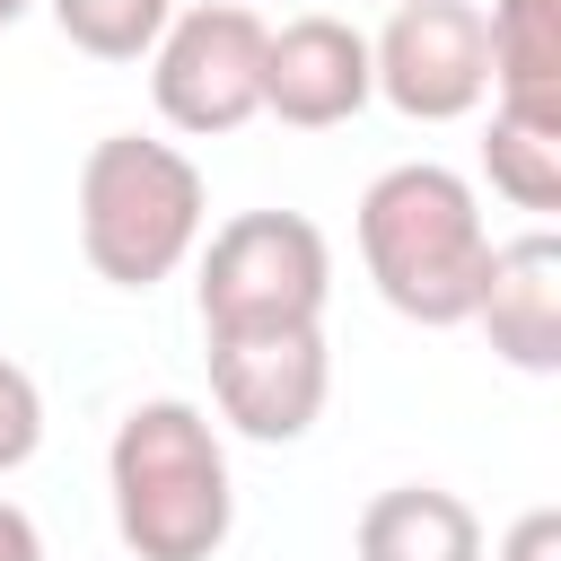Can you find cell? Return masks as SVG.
<instances>
[{"label": "cell", "mask_w": 561, "mask_h": 561, "mask_svg": "<svg viewBox=\"0 0 561 561\" xmlns=\"http://www.w3.org/2000/svg\"><path fill=\"white\" fill-rule=\"evenodd\" d=\"M105 491H114V535L131 561H219V543L237 526L228 447H219L210 412L184 394H149L114 421Z\"/></svg>", "instance_id": "1"}, {"label": "cell", "mask_w": 561, "mask_h": 561, "mask_svg": "<svg viewBox=\"0 0 561 561\" xmlns=\"http://www.w3.org/2000/svg\"><path fill=\"white\" fill-rule=\"evenodd\" d=\"M482 254H491V228H482V202L456 167L403 158L359 193V263L403 324H430V333L465 324Z\"/></svg>", "instance_id": "2"}, {"label": "cell", "mask_w": 561, "mask_h": 561, "mask_svg": "<svg viewBox=\"0 0 561 561\" xmlns=\"http://www.w3.org/2000/svg\"><path fill=\"white\" fill-rule=\"evenodd\" d=\"M202 219H210V193L175 140L105 131L79 158V254L96 280H114V289L175 280L202 245Z\"/></svg>", "instance_id": "3"}, {"label": "cell", "mask_w": 561, "mask_h": 561, "mask_svg": "<svg viewBox=\"0 0 561 561\" xmlns=\"http://www.w3.org/2000/svg\"><path fill=\"white\" fill-rule=\"evenodd\" d=\"M324 298H333V245L307 210H237L228 228H210L193 280L202 342L324 324Z\"/></svg>", "instance_id": "4"}, {"label": "cell", "mask_w": 561, "mask_h": 561, "mask_svg": "<svg viewBox=\"0 0 561 561\" xmlns=\"http://www.w3.org/2000/svg\"><path fill=\"white\" fill-rule=\"evenodd\" d=\"M263 18L245 0H202L184 18H167V35L149 44V96L158 123L184 140H228L263 114Z\"/></svg>", "instance_id": "5"}, {"label": "cell", "mask_w": 561, "mask_h": 561, "mask_svg": "<svg viewBox=\"0 0 561 561\" xmlns=\"http://www.w3.org/2000/svg\"><path fill=\"white\" fill-rule=\"evenodd\" d=\"M368 79L403 123H465L491 96V35L473 0H394L368 35Z\"/></svg>", "instance_id": "6"}, {"label": "cell", "mask_w": 561, "mask_h": 561, "mask_svg": "<svg viewBox=\"0 0 561 561\" xmlns=\"http://www.w3.org/2000/svg\"><path fill=\"white\" fill-rule=\"evenodd\" d=\"M210 394H219V421L254 447H289L324 421V394H333V359H324V324H298V333H228L210 342Z\"/></svg>", "instance_id": "7"}, {"label": "cell", "mask_w": 561, "mask_h": 561, "mask_svg": "<svg viewBox=\"0 0 561 561\" xmlns=\"http://www.w3.org/2000/svg\"><path fill=\"white\" fill-rule=\"evenodd\" d=\"M377 96L368 79V35L351 18H289L280 35H263V114L289 131H333Z\"/></svg>", "instance_id": "8"}, {"label": "cell", "mask_w": 561, "mask_h": 561, "mask_svg": "<svg viewBox=\"0 0 561 561\" xmlns=\"http://www.w3.org/2000/svg\"><path fill=\"white\" fill-rule=\"evenodd\" d=\"M465 324H482L508 368L561 377V237L552 228H526V237L491 245Z\"/></svg>", "instance_id": "9"}, {"label": "cell", "mask_w": 561, "mask_h": 561, "mask_svg": "<svg viewBox=\"0 0 561 561\" xmlns=\"http://www.w3.org/2000/svg\"><path fill=\"white\" fill-rule=\"evenodd\" d=\"M359 561H482V517L447 482H394L351 526Z\"/></svg>", "instance_id": "10"}, {"label": "cell", "mask_w": 561, "mask_h": 561, "mask_svg": "<svg viewBox=\"0 0 561 561\" xmlns=\"http://www.w3.org/2000/svg\"><path fill=\"white\" fill-rule=\"evenodd\" d=\"M491 105L561 123V0H491Z\"/></svg>", "instance_id": "11"}, {"label": "cell", "mask_w": 561, "mask_h": 561, "mask_svg": "<svg viewBox=\"0 0 561 561\" xmlns=\"http://www.w3.org/2000/svg\"><path fill=\"white\" fill-rule=\"evenodd\" d=\"M482 175L500 202L517 210H561V123H535V114H508L491 105V131H482Z\"/></svg>", "instance_id": "12"}, {"label": "cell", "mask_w": 561, "mask_h": 561, "mask_svg": "<svg viewBox=\"0 0 561 561\" xmlns=\"http://www.w3.org/2000/svg\"><path fill=\"white\" fill-rule=\"evenodd\" d=\"M44 9H53L61 44L88 61H140L175 18V0H44Z\"/></svg>", "instance_id": "13"}, {"label": "cell", "mask_w": 561, "mask_h": 561, "mask_svg": "<svg viewBox=\"0 0 561 561\" xmlns=\"http://www.w3.org/2000/svg\"><path fill=\"white\" fill-rule=\"evenodd\" d=\"M35 447H44V386L18 359H0V473H18Z\"/></svg>", "instance_id": "14"}, {"label": "cell", "mask_w": 561, "mask_h": 561, "mask_svg": "<svg viewBox=\"0 0 561 561\" xmlns=\"http://www.w3.org/2000/svg\"><path fill=\"white\" fill-rule=\"evenodd\" d=\"M500 561H561V508H526L500 535Z\"/></svg>", "instance_id": "15"}, {"label": "cell", "mask_w": 561, "mask_h": 561, "mask_svg": "<svg viewBox=\"0 0 561 561\" xmlns=\"http://www.w3.org/2000/svg\"><path fill=\"white\" fill-rule=\"evenodd\" d=\"M0 561H44V535L18 500H0Z\"/></svg>", "instance_id": "16"}, {"label": "cell", "mask_w": 561, "mask_h": 561, "mask_svg": "<svg viewBox=\"0 0 561 561\" xmlns=\"http://www.w3.org/2000/svg\"><path fill=\"white\" fill-rule=\"evenodd\" d=\"M26 9H35V0H0V26H18V18H26Z\"/></svg>", "instance_id": "17"}]
</instances>
